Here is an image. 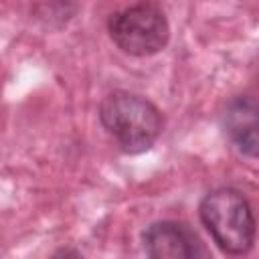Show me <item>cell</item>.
Returning a JSON list of instances; mask_svg holds the SVG:
<instances>
[{"label": "cell", "instance_id": "5b68a950", "mask_svg": "<svg viewBox=\"0 0 259 259\" xmlns=\"http://www.w3.org/2000/svg\"><path fill=\"white\" fill-rule=\"evenodd\" d=\"M223 127L233 146L249 156L255 158L257 154V101L253 95L243 93L235 95L225 111H223Z\"/></svg>", "mask_w": 259, "mask_h": 259}, {"label": "cell", "instance_id": "3957f363", "mask_svg": "<svg viewBox=\"0 0 259 259\" xmlns=\"http://www.w3.org/2000/svg\"><path fill=\"white\" fill-rule=\"evenodd\" d=\"M107 30L117 49L132 57L156 55L170 38V26L164 12L150 2H140L111 14Z\"/></svg>", "mask_w": 259, "mask_h": 259}, {"label": "cell", "instance_id": "6da1fadb", "mask_svg": "<svg viewBox=\"0 0 259 259\" xmlns=\"http://www.w3.org/2000/svg\"><path fill=\"white\" fill-rule=\"evenodd\" d=\"M99 119L117 148L125 154H142L154 146L162 132V113L146 97L130 91H113L99 105Z\"/></svg>", "mask_w": 259, "mask_h": 259}, {"label": "cell", "instance_id": "7a4b0ae2", "mask_svg": "<svg viewBox=\"0 0 259 259\" xmlns=\"http://www.w3.org/2000/svg\"><path fill=\"white\" fill-rule=\"evenodd\" d=\"M198 214L214 243L229 255H243L255 241V219L249 200L235 188L208 192L198 206Z\"/></svg>", "mask_w": 259, "mask_h": 259}, {"label": "cell", "instance_id": "277c9868", "mask_svg": "<svg viewBox=\"0 0 259 259\" xmlns=\"http://www.w3.org/2000/svg\"><path fill=\"white\" fill-rule=\"evenodd\" d=\"M146 255L154 259H198L206 251L198 235L180 221H160L144 233Z\"/></svg>", "mask_w": 259, "mask_h": 259}]
</instances>
